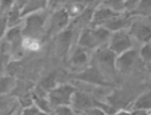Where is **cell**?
I'll list each match as a JSON object with an SVG mask.
<instances>
[{
	"label": "cell",
	"mask_w": 151,
	"mask_h": 115,
	"mask_svg": "<svg viewBox=\"0 0 151 115\" xmlns=\"http://www.w3.org/2000/svg\"><path fill=\"white\" fill-rule=\"evenodd\" d=\"M32 103L40 110L43 114H53V106H51L50 101L47 100V96H37L34 93H32Z\"/></svg>",
	"instance_id": "obj_18"
},
{
	"label": "cell",
	"mask_w": 151,
	"mask_h": 115,
	"mask_svg": "<svg viewBox=\"0 0 151 115\" xmlns=\"http://www.w3.org/2000/svg\"><path fill=\"white\" fill-rule=\"evenodd\" d=\"M151 13V0H139L135 8L129 11V14L131 16H142V17H149Z\"/></svg>",
	"instance_id": "obj_16"
},
{
	"label": "cell",
	"mask_w": 151,
	"mask_h": 115,
	"mask_svg": "<svg viewBox=\"0 0 151 115\" xmlns=\"http://www.w3.org/2000/svg\"><path fill=\"white\" fill-rule=\"evenodd\" d=\"M70 24V16L67 13L66 8H60L54 11L52 19H51V26L47 34H56L60 31L67 28Z\"/></svg>",
	"instance_id": "obj_8"
},
{
	"label": "cell",
	"mask_w": 151,
	"mask_h": 115,
	"mask_svg": "<svg viewBox=\"0 0 151 115\" xmlns=\"http://www.w3.org/2000/svg\"><path fill=\"white\" fill-rule=\"evenodd\" d=\"M151 109V93L150 90H146L145 93L139 95L137 99L133 102V110H145L150 112Z\"/></svg>",
	"instance_id": "obj_17"
},
{
	"label": "cell",
	"mask_w": 151,
	"mask_h": 115,
	"mask_svg": "<svg viewBox=\"0 0 151 115\" xmlns=\"http://www.w3.org/2000/svg\"><path fill=\"white\" fill-rule=\"evenodd\" d=\"M8 19L6 14H0V40L4 37L6 31L8 30Z\"/></svg>",
	"instance_id": "obj_28"
},
{
	"label": "cell",
	"mask_w": 151,
	"mask_h": 115,
	"mask_svg": "<svg viewBox=\"0 0 151 115\" xmlns=\"http://www.w3.org/2000/svg\"><path fill=\"white\" fill-rule=\"evenodd\" d=\"M73 79L92 85H97V86H111V84L106 80L104 74L101 73V69L97 68V66H91V67L84 69L83 71L73 75Z\"/></svg>",
	"instance_id": "obj_4"
},
{
	"label": "cell",
	"mask_w": 151,
	"mask_h": 115,
	"mask_svg": "<svg viewBox=\"0 0 151 115\" xmlns=\"http://www.w3.org/2000/svg\"><path fill=\"white\" fill-rule=\"evenodd\" d=\"M21 113L22 114H43L34 103H32V104H29L27 106H24L22 111H21Z\"/></svg>",
	"instance_id": "obj_29"
},
{
	"label": "cell",
	"mask_w": 151,
	"mask_h": 115,
	"mask_svg": "<svg viewBox=\"0 0 151 115\" xmlns=\"http://www.w3.org/2000/svg\"><path fill=\"white\" fill-rule=\"evenodd\" d=\"M137 57H138V52L133 47L116 55V60H114V67H116V72L122 73V74L129 73L135 65Z\"/></svg>",
	"instance_id": "obj_6"
},
{
	"label": "cell",
	"mask_w": 151,
	"mask_h": 115,
	"mask_svg": "<svg viewBox=\"0 0 151 115\" xmlns=\"http://www.w3.org/2000/svg\"><path fill=\"white\" fill-rule=\"evenodd\" d=\"M123 14L122 12H118V11H114V10L110 9L109 6H98L94 10L93 12V16H92V23L94 26L96 25H101L104 24L105 22H107L109 19H113V17H116V16Z\"/></svg>",
	"instance_id": "obj_11"
},
{
	"label": "cell",
	"mask_w": 151,
	"mask_h": 115,
	"mask_svg": "<svg viewBox=\"0 0 151 115\" xmlns=\"http://www.w3.org/2000/svg\"><path fill=\"white\" fill-rule=\"evenodd\" d=\"M93 104L99 110H101L104 114H116L118 112V109H116V106H111V104H107V103L105 102H101V101H98L95 98H93Z\"/></svg>",
	"instance_id": "obj_23"
},
{
	"label": "cell",
	"mask_w": 151,
	"mask_h": 115,
	"mask_svg": "<svg viewBox=\"0 0 151 115\" xmlns=\"http://www.w3.org/2000/svg\"><path fill=\"white\" fill-rule=\"evenodd\" d=\"M16 84L15 76L12 75H1L0 76V95H6L12 93Z\"/></svg>",
	"instance_id": "obj_19"
},
{
	"label": "cell",
	"mask_w": 151,
	"mask_h": 115,
	"mask_svg": "<svg viewBox=\"0 0 151 115\" xmlns=\"http://www.w3.org/2000/svg\"><path fill=\"white\" fill-rule=\"evenodd\" d=\"M139 0H124V10L125 11H132L135 6L138 3Z\"/></svg>",
	"instance_id": "obj_32"
},
{
	"label": "cell",
	"mask_w": 151,
	"mask_h": 115,
	"mask_svg": "<svg viewBox=\"0 0 151 115\" xmlns=\"http://www.w3.org/2000/svg\"><path fill=\"white\" fill-rule=\"evenodd\" d=\"M108 43H109L108 47L116 55H119V54L133 47L131 34H129V30H125V29H121V30L111 32Z\"/></svg>",
	"instance_id": "obj_3"
},
{
	"label": "cell",
	"mask_w": 151,
	"mask_h": 115,
	"mask_svg": "<svg viewBox=\"0 0 151 115\" xmlns=\"http://www.w3.org/2000/svg\"><path fill=\"white\" fill-rule=\"evenodd\" d=\"M65 2H66V0H47V8H49L52 11H55V10L60 9V6H62Z\"/></svg>",
	"instance_id": "obj_31"
},
{
	"label": "cell",
	"mask_w": 151,
	"mask_h": 115,
	"mask_svg": "<svg viewBox=\"0 0 151 115\" xmlns=\"http://www.w3.org/2000/svg\"><path fill=\"white\" fill-rule=\"evenodd\" d=\"M53 114L67 115V114H75L73 110L70 108V106H58L53 109Z\"/></svg>",
	"instance_id": "obj_27"
},
{
	"label": "cell",
	"mask_w": 151,
	"mask_h": 115,
	"mask_svg": "<svg viewBox=\"0 0 151 115\" xmlns=\"http://www.w3.org/2000/svg\"><path fill=\"white\" fill-rule=\"evenodd\" d=\"M116 54L109 47H101L99 46V50L96 53V61L99 64L101 68L107 70L110 74H116V70L114 67V60H116Z\"/></svg>",
	"instance_id": "obj_9"
},
{
	"label": "cell",
	"mask_w": 151,
	"mask_h": 115,
	"mask_svg": "<svg viewBox=\"0 0 151 115\" xmlns=\"http://www.w3.org/2000/svg\"><path fill=\"white\" fill-rule=\"evenodd\" d=\"M38 85L47 93L49 90H51L52 88H54V87L57 85L55 73H50V74L45 75L44 78L41 79V81L39 82V84Z\"/></svg>",
	"instance_id": "obj_21"
},
{
	"label": "cell",
	"mask_w": 151,
	"mask_h": 115,
	"mask_svg": "<svg viewBox=\"0 0 151 115\" xmlns=\"http://www.w3.org/2000/svg\"><path fill=\"white\" fill-rule=\"evenodd\" d=\"M27 2H28V0H14L12 6H15V8H17V9H19L22 11V9L25 6V4Z\"/></svg>",
	"instance_id": "obj_33"
},
{
	"label": "cell",
	"mask_w": 151,
	"mask_h": 115,
	"mask_svg": "<svg viewBox=\"0 0 151 115\" xmlns=\"http://www.w3.org/2000/svg\"><path fill=\"white\" fill-rule=\"evenodd\" d=\"M47 14L42 11H37V12L30 13L25 16V26L22 29L23 37L34 38L40 40V38L43 34L44 25L47 21Z\"/></svg>",
	"instance_id": "obj_1"
},
{
	"label": "cell",
	"mask_w": 151,
	"mask_h": 115,
	"mask_svg": "<svg viewBox=\"0 0 151 115\" xmlns=\"http://www.w3.org/2000/svg\"><path fill=\"white\" fill-rule=\"evenodd\" d=\"M131 23H132V19H131L129 14V15L121 14V15L113 17V19H109L107 22H105L101 26H103L109 31L113 32V31L121 30V29H127L129 27V25H131Z\"/></svg>",
	"instance_id": "obj_13"
},
{
	"label": "cell",
	"mask_w": 151,
	"mask_h": 115,
	"mask_svg": "<svg viewBox=\"0 0 151 115\" xmlns=\"http://www.w3.org/2000/svg\"><path fill=\"white\" fill-rule=\"evenodd\" d=\"M6 19H8V27H13V26H17L21 22V19H23L21 16V10L12 6L11 9L6 13Z\"/></svg>",
	"instance_id": "obj_20"
},
{
	"label": "cell",
	"mask_w": 151,
	"mask_h": 115,
	"mask_svg": "<svg viewBox=\"0 0 151 115\" xmlns=\"http://www.w3.org/2000/svg\"><path fill=\"white\" fill-rule=\"evenodd\" d=\"M85 6L82 4L81 2H73L71 6H69L68 8H66L67 10V13H68V15L70 17H76V16H78L80 13L84 10Z\"/></svg>",
	"instance_id": "obj_26"
},
{
	"label": "cell",
	"mask_w": 151,
	"mask_h": 115,
	"mask_svg": "<svg viewBox=\"0 0 151 115\" xmlns=\"http://www.w3.org/2000/svg\"><path fill=\"white\" fill-rule=\"evenodd\" d=\"M56 36V52L60 57H66L70 49L73 38V29L68 26L64 30L60 31Z\"/></svg>",
	"instance_id": "obj_10"
},
{
	"label": "cell",
	"mask_w": 151,
	"mask_h": 115,
	"mask_svg": "<svg viewBox=\"0 0 151 115\" xmlns=\"http://www.w3.org/2000/svg\"><path fill=\"white\" fill-rule=\"evenodd\" d=\"M78 45L81 47H84L86 50H93L96 47L101 46L98 39L93 32L92 28H84L78 39Z\"/></svg>",
	"instance_id": "obj_12"
},
{
	"label": "cell",
	"mask_w": 151,
	"mask_h": 115,
	"mask_svg": "<svg viewBox=\"0 0 151 115\" xmlns=\"http://www.w3.org/2000/svg\"><path fill=\"white\" fill-rule=\"evenodd\" d=\"M15 102V100L12 99L9 96V94L6 95H0V112H4L6 109H11L13 112V103Z\"/></svg>",
	"instance_id": "obj_24"
},
{
	"label": "cell",
	"mask_w": 151,
	"mask_h": 115,
	"mask_svg": "<svg viewBox=\"0 0 151 115\" xmlns=\"http://www.w3.org/2000/svg\"><path fill=\"white\" fill-rule=\"evenodd\" d=\"M9 61V55L6 53H0V76L6 71V64Z\"/></svg>",
	"instance_id": "obj_30"
},
{
	"label": "cell",
	"mask_w": 151,
	"mask_h": 115,
	"mask_svg": "<svg viewBox=\"0 0 151 115\" xmlns=\"http://www.w3.org/2000/svg\"><path fill=\"white\" fill-rule=\"evenodd\" d=\"M139 55H140V57H142V61L145 62L146 66L150 65V61H151L150 42L142 44V50H140V53H139Z\"/></svg>",
	"instance_id": "obj_25"
},
{
	"label": "cell",
	"mask_w": 151,
	"mask_h": 115,
	"mask_svg": "<svg viewBox=\"0 0 151 115\" xmlns=\"http://www.w3.org/2000/svg\"><path fill=\"white\" fill-rule=\"evenodd\" d=\"M140 19H136L135 22L132 21L129 27V34L135 38L136 40L142 44L150 42L151 38V27L149 21H144L142 16Z\"/></svg>",
	"instance_id": "obj_5"
},
{
	"label": "cell",
	"mask_w": 151,
	"mask_h": 115,
	"mask_svg": "<svg viewBox=\"0 0 151 115\" xmlns=\"http://www.w3.org/2000/svg\"><path fill=\"white\" fill-rule=\"evenodd\" d=\"M76 90V87L69 84H60L49 90L47 94V98L50 101L51 106H69L71 95Z\"/></svg>",
	"instance_id": "obj_2"
},
{
	"label": "cell",
	"mask_w": 151,
	"mask_h": 115,
	"mask_svg": "<svg viewBox=\"0 0 151 115\" xmlns=\"http://www.w3.org/2000/svg\"><path fill=\"white\" fill-rule=\"evenodd\" d=\"M88 61V50L84 47L79 46L75 50L73 54L70 57L69 64L73 68L80 69L83 66H85Z\"/></svg>",
	"instance_id": "obj_14"
},
{
	"label": "cell",
	"mask_w": 151,
	"mask_h": 115,
	"mask_svg": "<svg viewBox=\"0 0 151 115\" xmlns=\"http://www.w3.org/2000/svg\"><path fill=\"white\" fill-rule=\"evenodd\" d=\"M69 106L75 113H84L85 110L94 106L93 97L83 90H79L76 88V90L71 95V98H70Z\"/></svg>",
	"instance_id": "obj_7"
},
{
	"label": "cell",
	"mask_w": 151,
	"mask_h": 115,
	"mask_svg": "<svg viewBox=\"0 0 151 115\" xmlns=\"http://www.w3.org/2000/svg\"><path fill=\"white\" fill-rule=\"evenodd\" d=\"M47 0H28V2L26 3L25 6L21 11V16L25 17L30 13L37 12V11H42L47 9Z\"/></svg>",
	"instance_id": "obj_15"
},
{
	"label": "cell",
	"mask_w": 151,
	"mask_h": 115,
	"mask_svg": "<svg viewBox=\"0 0 151 115\" xmlns=\"http://www.w3.org/2000/svg\"><path fill=\"white\" fill-rule=\"evenodd\" d=\"M22 46L23 49L28 51H35L40 50L41 47V41L38 40V39H34V38H27V37H23L22 40Z\"/></svg>",
	"instance_id": "obj_22"
}]
</instances>
